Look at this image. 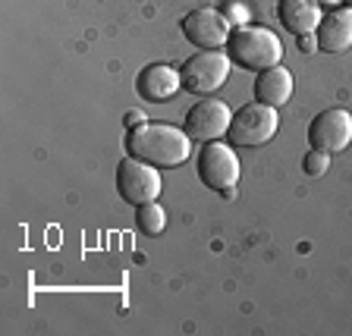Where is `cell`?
<instances>
[{
	"label": "cell",
	"mask_w": 352,
	"mask_h": 336,
	"mask_svg": "<svg viewBox=\"0 0 352 336\" xmlns=\"http://www.w3.org/2000/svg\"><path fill=\"white\" fill-rule=\"evenodd\" d=\"M280 22L286 32L299 35H315V29L321 25V3L318 0H280L277 3Z\"/></svg>",
	"instance_id": "obj_12"
},
{
	"label": "cell",
	"mask_w": 352,
	"mask_h": 336,
	"mask_svg": "<svg viewBox=\"0 0 352 336\" xmlns=\"http://www.w3.org/2000/svg\"><path fill=\"white\" fill-rule=\"evenodd\" d=\"M135 227L145 236H161L164 227H167V214L157 201H148V205H139V214H135Z\"/></svg>",
	"instance_id": "obj_14"
},
{
	"label": "cell",
	"mask_w": 352,
	"mask_h": 336,
	"mask_svg": "<svg viewBox=\"0 0 352 336\" xmlns=\"http://www.w3.org/2000/svg\"><path fill=\"white\" fill-rule=\"evenodd\" d=\"M315 44H318L315 35H299V47H302V51H311Z\"/></svg>",
	"instance_id": "obj_18"
},
{
	"label": "cell",
	"mask_w": 352,
	"mask_h": 336,
	"mask_svg": "<svg viewBox=\"0 0 352 336\" xmlns=\"http://www.w3.org/2000/svg\"><path fill=\"white\" fill-rule=\"evenodd\" d=\"M230 120H233V113H230V107L223 101H198L195 107H189V113H186V135L189 139H198L201 145L205 142H217L223 139L230 132Z\"/></svg>",
	"instance_id": "obj_9"
},
{
	"label": "cell",
	"mask_w": 352,
	"mask_h": 336,
	"mask_svg": "<svg viewBox=\"0 0 352 336\" xmlns=\"http://www.w3.org/2000/svg\"><path fill=\"white\" fill-rule=\"evenodd\" d=\"M280 129V113L277 107L261 101H252L245 107H239L230 120V145L233 148H255L271 142Z\"/></svg>",
	"instance_id": "obj_3"
},
{
	"label": "cell",
	"mask_w": 352,
	"mask_h": 336,
	"mask_svg": "<svg viewBox=\"0 0 352 336\" xmlns=\"http://www.w3.org/2000/svg\"><path fill=\"white\" fill-rule=\"evenodd\" d=\"M230 25H233V22L220 13V10H211V7L192 10V13H186L183 22H179L183 35L189 38L195 47H201V51H217V47H227Z\"/></svg>",
	"instance_id": "obj_7"
},
{
	"label": "cell",
	"mask_w": 352,
	"mask_h": 336,
	"mask_svg": "<svg viewBox=\"0 0 352 336\" xmlns=\"http://www.w3.org/2000/svg\"><path fill=\"white\" fill-rule=\"evenodd\" d=\"M189 135L179 126L170 123H151L145 120L142 126L129 129L126 135V151L139 161H148L154 167H179V164L189 161L192 145Z\"/></svg>",
	"instance_id": "obj_1"
},
{
	"label": "cell",
	"mask_w": 352,
	"mask_h": 336,
	"mask_svg": "<svg viewBox=\"0 0 352 336\" xmlns=\"http://www.w3.org/2000/svg\"><path fill=\"white\" fill-rule=\"evenodd\" d=\"M135 88H139V95L145 98V101L157 104V101L173 98L176 91L183 88V76H179V69H173V66H167V63H151L139 73Z\"/></svg>",
	"instance_id": "obj_11"
},
{
	"label": "cell",
	"mask_w": 352,
	"mask_h": 336,
	"mask_svg": "<svg viewBox=\"0 0 352 336\" xmlns=\"http://www.w3.org/2000/svg\"><path fill=\"white\" fill-rule=\"evenodd\" d=\"M223 16H227L233 25H236V22H239V25H245V16H249V13H245V7H242L239 0H227V3H223Z\"/></svg>",
	"instance_id": "obj_16"
},
{
	"label": "cell",
	"mask_w": 352,
	"mask_h": 336,
	"mask_svg": "<svg viewBox=\"0 0 352 336\" xmlns=\"http://www.w3.org/2000/svg\"><path fill=\"white\" fill-rule=\"evenodd\" d=\"M123 123H126V129H135V126H142V123H145V117H142L139 110H129V113H126V117H123Z\"/></svg>",
	"instance_id": "obj_17"
},
{
	"label": "cell",
	"mask_w": 352,
	"mask_h": 336,
	"mask_svg": "<svg viewBox=\"0 0 352 336\" xmlns=\"http://www.w3.org/2000/svg\"><path fill=\"white\" fill-rule=\"evenodd\" d=\"M198 179L214 192L236 189L239 183V157L230 145L223 142H205V148L198 151Z\"/></svg>",
	"instance_id": "obj_6"
},
{
	"label": "cell",
	"mask_w": 352,
	"mask_h": 336,
	"mask_svg": "<svg viewBox=\"0 0 352 336\" xmlns=\"http://www.w3.org/2000/svg\"><path fill=\"white\" fill-rule=\"evenodd\" d=\"M330 167V154L318 151V148H311V151L305 154V161H302V170H305L308 176H324Z\"/></svg>",
	"instance_id": "obj_15"
},
{
	"label": "cell",
	"mask_w": 352,
	"mask_h": 336,
	"mask_svg": "<svg viewBox=\"0 0 352 336\" xmlns=\"http://www.w3.org/2000/svg\"><path fill=\"white\" fill-rule=\"evenodd\" d=\"M227 54L233 63L242 66V69L261 73V69L280 66V60H283V44H280V38L274 35L271 29H261V25H239V29L230 32Z\"/></svg>",
	"instance_id": "obj_2"
},
{
	"label": "cell",
	"mask_w": 352,
	"mask_h": 336,
	"mask_svg": "<svg viewBox=\"0 0 352 336\" xmlns=\"http://www.w3.org/2000/svg\"><path fill=\"white\" fill-rule=\"evenodd\" d=\"M117 192L123 201H129L135 208L148 205V201H157V195H161V173H157L154 164L126 154L123 161L117 164Z\"/></svg>",
	"instance_id": "obj_4"
},
{
	"label": "cell",
	"mask_w": 352,
	"mask_h": 336,
	"mask_svg": "<svg viewBox=\"0 0 352 336\" xmlns=\"http://www.w3.org/2000/svg\"><path fill=\"white\" fill-rule=\"evenodd\" d=\"M346 3H349V7H352V0H346Z\"/></svg>",
	"instance_id": "obj_20"
},
{
	"label": "cell",
	"mask_w": 352,
	"mask_h": 336,
	"mask_svg": "<svg viewBox=\"0 0 352 336\" xmlns=\"http://www.w3.org/2000/svg\"><path fill=\"white\" fill-rule=\"evenodd\" d=\"M230 54L223 51H198L183 63V88L192 95H211L230 79Z\"/></svg>",
	"instance_id": "obj_5"
},
{
	"label": "cell",
	"mask_w": 352,
	"mask_h": 336,
	"mask_svg": "<svg viewBox=\"0 0 352 336\" xmlns=\"http://www.w3.org/2000/svg\"><path fill=\"white\" fill-rule=\"evenodd\" d=\"M318 51L324 54H343L352 47V7L330 10L321 19V25L315 29Z\"/></svg>",
	"instance_id": "obj_10"
},
{
	"label": "cell",
	"mask_w": 352,
	"mask_h": 336,
	"mask_svg": "<svg viewBox=\"0 0 352 336\" xmlns=\"http://www.w3.org/2000/svg\"><path fill=\"white\" fill-rule=\"evenodd\" d=\"M293 98V76L286 73L283 66H271L261 69L255 79V101L271 104V107H283Z\"/></svg>",
	"instance_id": "obj_13"
},
{
	"label": "cell",
	"mask_w": 352,
	"mask_h": 336,
	"mask_svg": "<svg viewBox=\"0 0 352 336\" xmlns=\"http://www.w3.org/2000/svg\"><path fill=\"white\" fill-rule=\"evenodd\" d=\"M318 3H327V7H333V3H340V0H318Z\"/></svg>",
	"instance_id": "obj_19"
},
{
	"label": "cell",
	"mask_w": 352,
	"mask_h": 336,
	"mask_svg": "<svg viewBox=\"0 0 352 336\" xmlns=\"http://www.w3.org/2000/svg\"><path fill=\"white\" fill-rule=\"evenodd\" d=\"M308 142H311V148H318L324 154L346 151L352 142V113L343 107L321 110L308 126Z\"/></svg>",
	"instance_id": "obj_8"
}]
</instances>
